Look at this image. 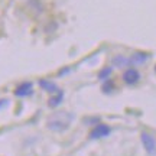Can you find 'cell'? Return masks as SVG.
Returning a JSON list of instances; mask_svg holds the SVG:
<instances>
[{
	"instance_id": "cell-1",
	"label": "cell",
	"mask_w": 156,
	"mask_h": 156,
	"mask_svg": "<svg viewBox=\"0 0 156 156\" xmlns=\"http://www.w3.org/2000/svg\"><path fill=\"white\" fill-rule=\"evenodd\" d=\"M142 143H143L146 152H147L149 155H152V156L156 155V140H155V137H152L149 133H142Z\"/></svg>"
},
{
	"instance_id": "cell-2",
	"label": "cell",
	"mask_w": 156,
	"mask_h": 156,
	"mask_svg": "<svg viewBox=\"0 0 156 156\" xmlns=\"http://www.w3.org/2000/svg\"><path fill=\"white\" fill-rule=\"evenodd\" d=\"M110 134V129H108V126H106V124H98L97 127L91 132V139H100V137H106V136H108Z\"/></svg>"
},
{
	"instance_id": "cell-3",
	"label": "cell",
	"mask_w": 156,
	"mask_h": 156,
	"mask_svg": "<svg viewBox=\"0 0 156 156\" xmlns=\"http://www.w3.org/2000/svg\"><path fill=\"white\" fill-rule=\"evenodd\" d=\"M139 73L136 71V69H133V68H130V69H127L126 73H124V75H123V80H124V83L127 84H134L139 81Z\"/></svg>"
},
{
	"instance_id": "cell-4",
	"label": "cell",
	"mask_w": 156,
	"mask_h": 156,
	"mask_svg": "<svg viewBox=\"0 0 156 156\" xmlns=\"http://www.w3.org/2000/svg\"><path fill=\"white\" fill-rule=\"evenodd\" d=\"M15 94H16L17 97H25V95L32 94V84H30V83H23V84H20V85H19V87L16 88Z\"/></svg>"
},
{
	"instance_id": "cell-5",
	"label": "cell",
	"mask_w": 156,
	"mask_h": 156,
	"mask_svg": "<svg viewBox=\"0 0 156 156\" xmlns=\"http://www.w3.org/2000/svg\"><path fill=\"white\" fill-rule=\"evenodd\" d=\"M39 85H41L42 88H45L46 91H51V93H59V88H58L54 83H51V81H45V80H42V81H39Z\"/></svg>"
},
{
	"instance_id": "cell-6",
	"label": "cell",
	"mask_w": 156,
	"mask_h": 156,
	"mask_svg": "<svg viewBox=\"0 0 156 156\" xmlns=\"http://www.w3.org/2000/svg\"><path fill=\"white\" fill-rule=\"evenodd\" d=\"M146 59H147V55H145V54H136V55H133V58H130L129 61H130V64H142V62H145Z\"/></svg>"
},
{
	"instance_id": "cell-7",
	"label": "cell",
	"mask_w": 156,
	"mask_h": 156,
	"mask_svg": "<svg viewBox=\"0 0 156 156\" xmlns=\"http://www.w3.org/2000/svg\"><path fill=\"white\" fill-rule=\"evenodd\" d=\"M114 64L116 65H120V67H124V65H127V64H130V61L129 59H126V58H122V56H117V58H114Z\"/></svg>"
},
{
	"instance_id": "cell-8",
	"label": "cell",
	"mask_w": 156,
	"mask_h": 156,
	"mask_svg": "<svg viewBox=\"0 0 156 156\" xmlns=\"http://www.w3.org/2000/svg\"><path fill=\"white\" fill-rule=\"evenodd\" d=\"M61 100H62V93H59V94H58V97H55V98H52V100H51L49 104L52 107H55V106H58V104L61 103Z\"/></svg>"
},
{
	"instance_id": "cell-9",
	"label": "cell",
	"mask_w": 156,
	"mask_h": 156,
	"mask_svg": "<svg viewBox=\"0 0 156 156\" xmlns=\"http://www.w3.org/2000/svg\"><path fill=\"white\" fill-rule=\"evenodd\" d=\"M110 73H112V69H110V68L103 69V71L100 73V78H101V80H106V77H107V75H110Z\"/></svg>"
}]
</instances>
